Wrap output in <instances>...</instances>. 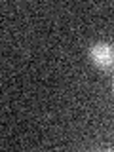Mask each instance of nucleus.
<instances>
[{"mask_svg":"<svg viewBox=\"0 0 114 152\" xmlns=\"http://www.w3.org/2000/svg\"><path fill=\"white\" fill-rule=\"evenodd\" d=\"M88 57L91 65L99 70L114 69V48L108 42H93L88 50Z\"/></svg>","mask_w":114,"mask_h":152,"instance_id":"nucleus-1","label":"nucleus"},{"mask_svg":"<svg viewBox=\"0 0 114 152\" xmlns=\"http://www.w3.org/2000/svg\"><path fill=\"white\" fill-rule=\"evenodd\" d=\"M112 91H114V76H112Z\"/></svg>","mask_w":114,"mask_h":152,"instance_id":"nucleus-2","label":"nucleus"}]
</instances>
